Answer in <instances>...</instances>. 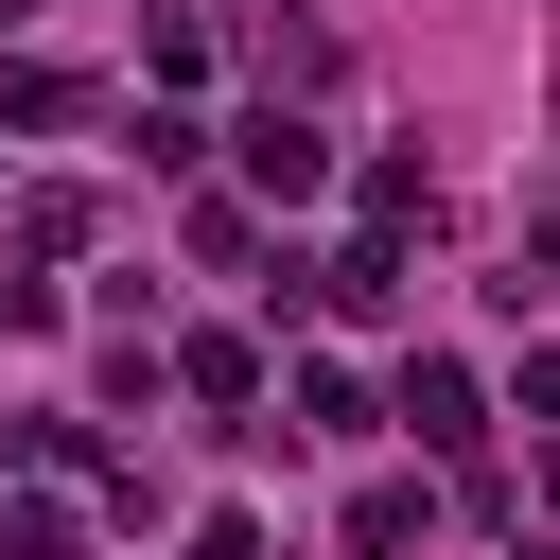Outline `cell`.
Segmentation results:
<instances>
[{"mask_svg":"<svg viewBox=\"0 0 560 560\" xmlns=\"http://www.w3.org/2000/svg\"><path fill=\"white\" fill-rule=\"evenodd\" d=\"M402 420H420V455H472V438H490V385H472L455 350H420V368H402Z\"/></svg>","mask_w":560,"mask_h":560,"instance_id":"1","label":"cell"},{"mask_svg":"<svg viewBox=\"0 0 560 560\" xmlns=\"http://www.w3.org/2000/svg\"><path fill=\"white\" fill-rule=\"evenodd\" d=\"M315 175H332V140H315L298 105H262V122H245V192H280V210H298Z\"/></svg>","mask_w":560,"mask_h":560,"instance_id":"2","label":"cell"},{"mask_svg":"<svg viewBox=\"0 0 560 560\" xmlns=\"http://www.w3.org/2000/svg\"><path fill=\"white\" fill-rule=\"evenodd\" d=\"M158 385H192L210 420H245V402H262V350H245V332H192V350H175Z\"/></svg>","mask_w":560,"mask_h":560,"instance_id":"3","label":"cell"},{"mask_svg":"<svg viewBox=\"0 0 560 560\" xmlns=\"http://www.w3.org/2000/svg\"><path fill=\"white\" fill-rule=\"evenodd\" d=\"M420 508H438L420 472H368V490H350V560H402V542H420Z\"/></svg>","mask_w":560,"mask_h":560,"instance_id":"4","label":"cell"},{"mask_svg":"<svg viewBox=\"0 0 560 560\" xmlns=\"http://www.w3.org/2000/svg\"><path fill=\"white\" fill-rule=\"evenodd\" d=\"M0 122H88V70H52V52H0Z\"/></svg>","mask_w":560,"mask_h":560,"instance_id":"5","label":"cell"},{"mask_svg":"<svg viewBox=\"0 0 560 560\" xmlns=\"http://www.w3.org/2000/svg\"><path fill=\"white\" fill-rule=\"evenodd\" d=\"M140 70H158V88H192V70H210V18H192V0H158V35H140Z\"/></svg>","mask_w":560,"mask_h":560,"instance_id":"6","label":"cell"},{"mask_svg":"<svg viewBox=\"0 0 560 560\" xmlns=\"http://www.w3.org/2000/svg\"><path fill=\"white\" fill-rule=\"evenodd\" d=\"M88 245V192H18V262H70Z\"/></svg>","mask_w":560,"mask_h":560,"instance_id":"7","label":"cell"},{"mask_svg":"<svg viewBox=\"0 0 560 560\" xmlns=\"http://www.w3.org/2000/svg\"><path fill=\"white\" fill-rule=\"evenodd\" d=\"M298 438H368V385L350 368H298Z\"/></svg>","mask_w":560,"mask_h":560,"instance_id":"8","label":"cell"},{"mask_svg":"<svg viewBox=\"0 0 560 560\" xmlns=\"http://www.w3.org/2000/svg\"><path fill=\"white\" fill-rule=\"evenodd\" d=\"M0 560H88V525H70L52 490H35V508H0Z\"/></svg>","mask_w":560,"mask_h":560,"instance_id":"9","label":"cell"},{"mask_svg":"<svg viewBox=\"0 0 560 560\" xmlns=\"http://www.w3.org/2000/svg\"><path fill=\"white\" fill-rule=\"evenodd\" d=\"M192 560H262V525H245V508H210V525H192Z\"/></svg>","mask_w":560,"mask_h":560,"instance_id":"10","label":"cell"}]
</instances>
